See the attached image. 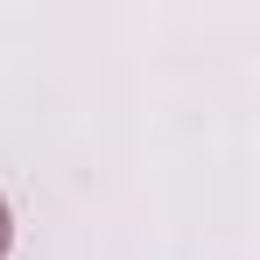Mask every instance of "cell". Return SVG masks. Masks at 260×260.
Returning a JSON list of instances; mask_svg holds the SVG:
<instances>
[{"instance_id":"obj_1","label":"cell","mask_w":260,"mask_h":260,"mask_svg":"<svg viewBox=\"0 0 260 260\" xmlns=\"http://www.w3.org/2000/svg\"><path fill=\"white\" fill-rule=\"evenodd\" d=\"M7 239H14V225H7V204H0V260H7Z\"/></svg>"}]
</instances>
